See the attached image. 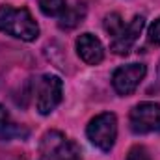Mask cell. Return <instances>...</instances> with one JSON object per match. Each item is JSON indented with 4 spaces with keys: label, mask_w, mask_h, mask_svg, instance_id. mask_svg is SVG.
Instances as JSON below:
<instances>
[{
    "label": "cell",
    "mask_w": 160,
    "mask_h": 160,
    "mask_svg": "<svg viewBox=\"0 0 160 160\" xmlns=\"http://www.w3.org/2000/svg\"><path fill=\"white\" fill-rule=\"evenodd\" d=\"M102 26H104V32L108 34V36H118L121 32V28L125 26V22H123V17H121L119 13H108L106 17H104V22H102Z\"/></svg>",
    "instance_id": "obj_12"
},
{
    "label": "cell",
    "mask_w": 160,
    "mask_h": 160,
    "mask_svg": "<svg viewBox=\"0 0 160 160\" xmlns=\"http://www.w3.org/2000/svg\"><path fill=\"white\" fill-rule=\"evenodd\" d=\"M39 9L47 17H56L67 9V2L65 0H39Z\"/></svg>",
    "instance_id": "obj_11"
},
{
    "label": "cell",
    "mask_w": 160,
    "mask_h": 160,
    "mask_svg": "<svg viewBox=\"0 0 160 160\" xmlns=\"http://www.w3.org/2000/svg\"><path fill=\"white\" fill-rule=\"evenodd\" d=\"M158 80H160V67H158Z\"/></svg>",
    "instance_id": "obj_15"
},
{
    "label": "cell",
    "mask_w": 160,
    "mask_h": 160,
    "mask_svg": "<svg viewBox=\"0 0 160 160\" xmlns=\"http://www.w3.org/2000/svg\"><path fill=\"white\" fill-rule=\"evenodd\" d=\"M0 32L21 41H34L39 36V26L28 8L0 6Z\"/></svg>",
    "instance_id": "obj_1"
},
{
    "label": "cell",
    "mask_w": 160,
    "mask_h": 160,
    "mask_svg": "<svg viewBox=\"0 0 160 160\" xmlns=\"http://www.w3.org/2000/svg\"><path fill=\"white\" fill-rule=\"evenodd\" d=\"M86 134H88V140L97 149H101L102 153H108L118 140V118H116V114L102 112V114L95 116L88 123Z\"/></svg>",
    "instance_id": "obj_4"
},
{
    "label": "cell",
    "mask_w": 160,
    "mask_h": 160,
    "mask_svg": "<svg viewBox=\"0 0 160 160\" xmlns=\"http://www.w3.org/2000/svg\"><path fill=\"white\" fill-rule=\"evenodd\" d=\"M28 130L22 125H17L11 119L9 112L6 110V106L0 104V140L2 142H9L13 138H26Z\"/></svg>",
    "instance_id": "obj_9"
},
{
    "label": "cell",
    "mask_w": 160,
    "mask_h": 160,
    "mask_svg": "<svg viewBox=\"0 0 160 160\" xmlns=\"http://www.w3.org/2000/svg\"><path fill=\"white\" fill-rule=\"evenodd\" d=\"M147 38H149V41L153 43V45H157V47H160V17L149 26V32H147Z\"/></svg>",
    "instance_id": "obj_14"
},
{
    "label": "cell",
    "mask_w": 160,
    "mask_h": 160,
    "mask_svg": "<svg viewBox=\"0 0 160 160\" xmlns=\"http://www.w3.org/2000/svg\"><path fill=\"white\" fill-rule=\"evenodd\" d=\"M127 160H151V157H149V151L143 145H134V147H130Z\"/></svg>",
    "instance_id": "obj_13"
},
{
    "label": "cell",
    "mask_w": 160,
    "mask_h": 160,
    "mask_svg": "<svg viewBox=\"0 0 160 160\" xmlns=\"http://www.w3.org/2000/svg\"><path fill=\"white\" fill-rule=\"evenodd\" d=\"M147 75V67L143 63H128L121 65L112 75V86L116 93L121 97H127L136 91V88L142 84V80Z\"/></svg>",
    "instance_id": "obj_6"
},
{
    "label": "cell",
    "mask_w": 160,
    "mask_h": 160,
    "mask_svg": "<svg viewBox=\"0 0 160 160\" xmlns=\"http://www.w3.org/2000/svg\"><path fill=\"white\" fill-rule=\"evenodd\" d=\"M130 130L134 134H151L160 132V104L158 102H140L130 110L128 116Z\"/></svg>",
    "instance_id": "obj_5"
},
{
    "label": "cell",
    "mask_w": 160,
    "mask_h": 160,
    "mask_svg": "<svg viewBox=\"0 0 160 160\" xmlns=\"http://www.w3.org/2000/svg\"><path fill=\"white\" fill-rule=\"evenodd\" d=\"M38 160H82V151L63 132L47 130L39 140Z\"/></svg>",
    "instance_id": "obj_2"
},
{
    "label": "cell",
    "mask_w": 160,
    "mask_h": 160,
    "mask_svg": "<svg viewBox=\"0 0 160 160\" xmlns=\"http://www.w3.org/2000/svg\"><path fill=\"white\" fill-rule=\"evenodd\" d=\"M143 26H145V17H143V15H134L132 21L121 28L119 34L112 38L110 50H112L114 54H118V56L128 54V50L134 47V43H136L138 38H140Z\"/></svg>",
    "instance_id": "obj_7"
},
{
    "label": "cell",
    "mask_w": 160,
    "mask_h": 160,
    "mask_svg": "<svg viewBox=\"0 0 160 160\" xmlns=\"http://www.w3.org/2000/svg\"><path fill=\"white\" fill-rule=\"evenodd\" d=\"M84 17H86V8L84 6H71V8H67L62 15H60V22H58V26L62 28V30H73L77 24H80L82 21H84Z\"/></svg>",
    "instance_id": "obj_10"
},
{
    "label": "cell",
    "mask_w": 160,
    "mask_h": 160,
    "mask_svg": "<svg viewBox=\"0 0 160 160\" xmlns=\"http://www.w3.org/2000/svg\"><path fill=\"white\" fill-rule=\"evenodd\" d=\"M17 160H26V158H17Z\"/></svg>",
    "instance_id": "obj_16"
},
{
    "label": "cell",
    "mask_w": 160,
    "mask_h": 160,
    "mask_svg": "<svg viewBox=\"0 0 160 160\" xmlns=\"http://www.w3.org/2000/svg\"><path fill=\"white\" fill-rule=\"evenodd\" d=\"M34 99L36 108L41 116H48L63 99V82L56 75H43L34 82Z\"/></svg>",
    "instance_id": "obj_3"
},
{
    "label": "cell",
    "mask_w": 160,
    "mask_h": 160,
    "mask_svg": "<svg viewBox=\"0 0 160 160\" xmlns=\"http://www.w3.org/2000/svg\"><path fill=\"white\" fill-rule=\"evenodd\" d=\"M77 52L80 60L88 65H99L104 60V47L93 34H80L77 38Z\"/></svg>",
    "instance_id": "obj_8"
}]
</instances>
